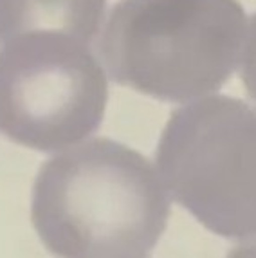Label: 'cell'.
<instances>
[{"instance_id":"cell-1","label":"cell","mask_w":256,"mask_h":258,"mask_svg":"<svg viewBox=\"0 0 256 258\" xmlns=\"http://www.w3.org/2000/svg\"><path fill=\"white\" fill-rule=\"evenodd\" d=\"M168 217L170 199L154 164L108 138L52 155L31 194L33 226L56 258H146Z\"/></svg>"},{"instance_id":"cell-2","label":"cell","mask_w":256,"mask_h":258,"mask_svg":"<svg viewBox=\"0 0 256 258\" xmlns=\"http://www.w3.org/2000/svg\"><path fill=\"white\" fill-rule=\"evenodd\" d=\"M245 29L238 0H119L96 49L112 82L182 103L229 82Z\"/></svg>"},{"instance_id":"cell-3","label":"cell","mask_w":256,"mask_h":258,"mask_svg":"<svg viewBox=\"0 0 256 258\" xmlns=\"http://www.w3.org/2000/svg\"><path fill=\"white\" fill-rule=\"evenodd\" d=\"M155 161L171 199L206 229L256 237V108L224 94L175 108Z\"/></svg>"},{"instance_id":"cell-4","label":"cell","mask_w":256,"mask_h":258,"mask_svg":"<svg viewBox=\"0 0 256 258\" xmlns=\"http://www.w3.org/2000/svg\"><path fill=\"white\" fill-rule=\"evenodd\" d=\"M107 73L92 45L34 31L0 45V134L22 147L58 152L99 128Z\"/></svg>"},{"instance_id":"cell-5","label":"cell","mask_w":256,"mask_h":258,"mask_svg":"<svg viewBox=\"0 0 256 258\" xmlns=\"http://www.w3.org/2000/svg\"><path fill=\"white\" fill-rule=\"evenodd\" d=\"M107 0H0V45L34 31L65 33L96 45Z\"/></svg>"},{"instance_id":"cell-6","label":"cell","mask_w":256,"mask_h":258,"mask_svg":"<svg viewBox=\"0 0 256 258\" xmlns=\"http://www.w3.org/2000/svg\"><path fill=\"white\" fill-rule=\"evenodd\" d=\"M240 80L247 96L256 103V13L252 15L245 29V38H243L242 56H240Z\"/></svg>"},{"instance_id":"cell-7","label":"cell","mask_w":256,"mask_h":258,"mask_svg":"<svg viewBox=\"0 0 256 258\" xmlns=\"http://www.w3.org/2000/svg\"><path fill=\"white\" fill-rule=\"evenodd\" d=\"M226 258H256V240L238 244L235 249H231Z\"/></svg>"}]
</instances>
